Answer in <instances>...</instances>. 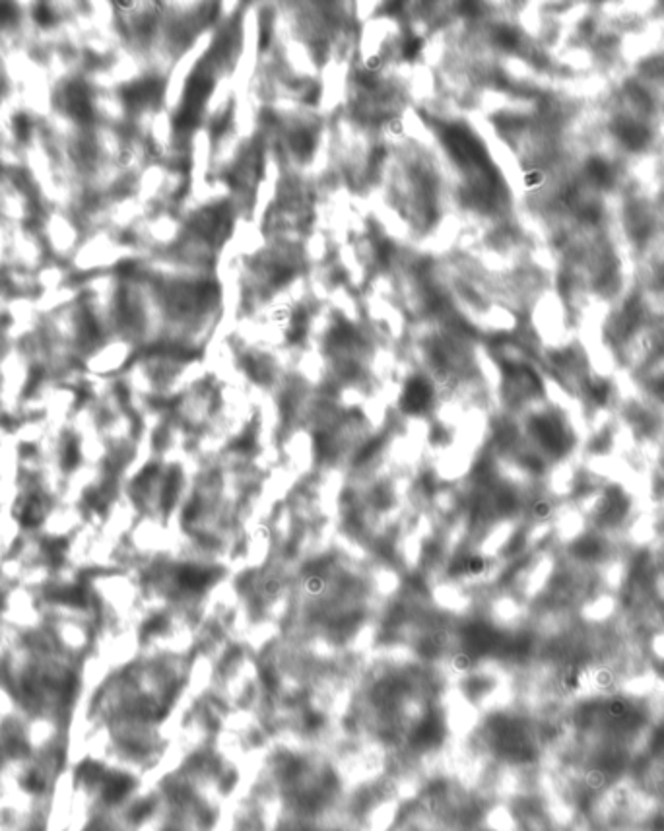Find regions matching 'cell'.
<instances>
[{
  "label": "cell",
  "mask_w": 664,
  "mask_h": 831,
  "mask_svg": "<svg viewBox=\"0 0 664 831\" xmlns=\"http://www.w3.org/2000/svg\"><path fill=\"white\" fill-rule=\"evenodd\" d=\"M610 132L616 138L624 150L628 152H643L653 142V128L645 119L635 115H618L612 119Z\"/></svg>",
  "instance_id": "1"
},
{
  "label": "cell",
  "mask_w": 664,
  "mask_h": 831,
  "mask_svg": "<svg viewBox=\"0 0 664 831\" xmlns=\"http://www.w3.org/2000/svg\"><path fill=\"white\" fill-rule=\"evenodd\" d=\"M429 400H431V387L428 381L412 379L404 389L401 404L410 414H418L428 408Z\"/></svg>",
  "instance_id": "2"
},
{
  "label": "cell",
  "mask_w": 664,
  "mask_h": 831,
  "mask_svg": "<svg viewBox=\"0 0 664 831\" xmlns=\"http://www.w3.org/2000/svg\"><path fill=\"white\" fill-rule=\"evenodd\" d=\"M585 175L591 185L599 187V189H610L614 185L616 179V169L614 165L602 158V155H591L587 163H585Z\"/></svg>",
  "instance_id": "3"
},
{
  "label": "cell",
  "mask_w": 664,
  "mask_h": 831,
  "mask_svg": "<svg viewBox=\"0 0 664 831\" xmlns=\"http://www.w3.org/2000/svg\"><path fill=\"white\" fill-rule=\"evenodd\" d=\"M536 435L540 441L544 443V447L550 451H562L565 447V432L562 429V425L557 424L552 418H540L534 424Z\"/></svg>",
  "instance_id": "4"
},
{
  "label": "cell",
  "mask_w": 664,
  "mask_h": 831,
  "mask_svg": "<svg viewBox=\"0 0 664 831\" xmlns=\"http://www.w3.org/2000/svg\"><path fill=\"white\" fill-rule=\"evenodd\" d=\"M130 788H132V779L128 775H109L103 786V796L109 802H117L128 795Z\"/></svg>",
  "instance_id": "5"
},
{
  "label": "cell",
  "mask_w": 664,
  "mask_h": 831,
  "mask_svg": "<svg viewBox=\"0 0 664 831\" xmlns=\"http://www.w3.org/2000/svg\"><path fill=\"white\" fill-rule=\"evenodd\" d=\"M208 573L199 570V567H185V570L179 573V581H181V585H185L187 588H202L208 583Z\"/></svg>",
  "instance_id": "6"
},
{
  "label": "cell",
  "mask_w": 664,
  "mask_h": 831,
  "mask_svg": "<svg viewBox=\"0 0 664 831\" xmlns=\"http://www.w3.org/2000/svg\"><path fill=\"white\" fill-rule=\"evenodd\" d=\"M439 734H441L439 723L437 721H428V723L422 724L418 732H416V742L418 744H433L439 738Z\"/></svg>",
  "instance_id": "7"
},
{
  "label": "cell",
  "mask_w": 664,
  "mask_h": 831,
  "mask_svg": "<svg viewBox=\"0 0 664 831\" xmlns=\"http://www.w3.org/2000/svg\"><path fill=\"white\" fill-rule=\"evenodd\" d=\"M78 775L86 779L88 783H95V781H100L103 777V769L98 763H93V761H86L78 768Z\"/></svg>",
  "instance_id": "8"
},
{
  "label": "cell",
  "mask_w": 664,
  "mask_h": 831,
  "mask_svg": "<svg viewBox=\"0 0 664 831\" xmlns=\"http://www.w3.org/2000/svg\"><path fill=\"white\" fill-rule=\"evenodd\" d=\"M419 49H422V39H419V37H408V39L402 43V54H404L406 59L416 56V54L419 53Z\"/></svg>",
  "instance_id": "9"
},
{
  "label": "cell",
  "mask_w": 664,
  "mask_h": 831,
  "mask_svg": "<svg viewBox=\"0 0 664 831\" xmlns=\"http://www.w3.org/2000/svg\"><path fill=\"white\" fill-rule=\"evenodd\" d=\"M43 786H45V781L39 777V775H36V773H31V775L28 777V781H26V788L33 791V793L43 791Z\"/></svg>",
  "instance_id": "10"
},
{
  "label": "cell",
  "mask_w": 664,
  "mask_h": 831,
  "mask_svg": "<svg viewBox=\"0 0 664 831\" xmlns=\"http://www.w3.org/2000/svg\"><path fill=\"white\" fill-rule=\"evenodd\" d=\"M484 567V561L478 560V558H468V560L464 561V570L468 571V573H478V571H482Z\"/></svg>",
  "instance_id": "11"
},
{
  "label": "cell",
  "mask_w": 664,
  "mask_h": 831,
  "mask_svg": "<svg viewBox=\"0 0 664 831\" xmlns=\"http://www.w3.org/2000/svg\"><path fill=\"white\" fill-rule=\"evenodd\" d=\"M152 810V806L150 805H140L134 808V812H132V816H134V820H140V818H144L146 814Z\"/></svg>",
  "instance_id": "12"
},
{
  "label": "cell",
  "mask_w": 664,
  "mask_h": 831,
  "mask_svg": "<svg viewBox=\"0 0 664 831\" xmlns=\"http://www.w3.org/2000/svg\"><path fill=\"white\" fill-rule=\"evenodd\" d=\"M658 392H661V395H663V398H664V379L661 381V383H658Z\"/></svg>",
  "instance_id": "13"
}]
</instances>
